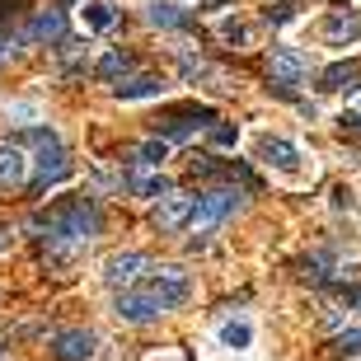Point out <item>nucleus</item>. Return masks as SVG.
I'll use <instances>...</instances> for the list:
<instances>
[{
  "label": "nucleus",
  "instance_id": "14",
  "mask_svg": "<svg viewBox=\"0 0 361 361\" xmlns=\"http://www.w3.org/2000/svg\"><path fill=\"white\" fill-rule=\"evenodd\" d=\"M361 80V61L352 56V61H334L329 71H319V90H357Z\"/></svg>",
  "mask_w": 361,
  "mask_h": 361
},
{
  "label": "nucleus",
  "instance_id": "10",
  "mask_svg": "<svg viewBox=\"0 0 361 361\" xmlns=\"http://www.w3.org/2000/svg\"><path fill=\"white\" fill-rule=\"evenodd\" d=\"M52 352H56V361H90L94 357V334H85V329H66V334L52 338Z\"/></svg>",
  "mask_w": 361,
  "mask_h": 361
},
{
  "label": "nucleus",
  "instance_id": "7",
  "mask_svg": "<svg viewBox=\"0 0 361 361\" xmlns=\"http://www.w3.org/2000/svg\"><path fill=\"white\" fill-rule=\"evenodd\" d=\"M127 192L132 197H150V202H160L164 192H169V183H164L160 174V164H146V160H127Z\"/></svg>",
  "mask_w": 361,
  "mask_h": 361
},
{
  "label": "nucleus",
  "instance_id": "22",
  "mask_svg": "<svg viewBox=\"0 0 361 361\" xmlns=\"http://www.w3.org/2000/svg\"><path fill=\"white\" fill-rule=\"evenodd\" d=\"M164 155H169V141H164V136H150V141L136 146V160H146V164H160Z\"/></svg>",
  "mask_w": 361,
  "mask_h": 361
},
{
  "label": "nucleus",
  "instance_id": "21",
  "mask_svg": "<svg viewBox=\"0 0 361 361\" xmlns=\"http://www.w3.org/2000/svg\"><path fill=\"white\" fill-rule=\"evenodd\" d=\"M0 118H5V122H19V127H28V122H38L42 113H38V104H5V108H0Z\"/></svg>",
  "mask_w": 361,
  "mask_h": 361
},
{
  "label": "nucleus",
  "instance_id": "12",
  "mask_svg": "<svg viewBox=\"0 0 361 361\" xmlns=\"http://www.w3.org/2000/svg\"><path fill=\"white\" fill-rule=\"evenodd\" d=\"M258 160L277 164V169H295L300 150H295V141H286V136H263V141H258Z\"/></svg>",
  "mask_w": 361,
  "mask_h": 361
},
{
  "label": "nucleus",
  "instance_id": "18",
  "mask_svg": "<svg viewBox=\"0 0 361 361\" xmlns=\"http://www.w3.org/2000/svg\"><path fill=\"white\" fill-rule=\"evenodd\" d=\"M80 24L90 28V33H104V28H113V24H118V10H113L108 0H85Z\"/></svg>",
  "mask_w": 361,
  "mask_h": 361
},
{
  "label": "nucleus",
  "instance_id": "23",
  "mask_svg": "<svg viewBox=\"0 0 361 361\" xmlns=\"http://www.w3.org/2000/svg\"><path fill=\"white\" fill-rule=\"evenodd\" d=\"M334 352H338V357H357V352H361V329L338 334V338H334Z\"/></svg>",
  "mask_w": 361,
  "mask_h": 361
},
{
  "label": "nucleus",
  "instance_id": "9",
  "mask_svg": "<svg viewBox=\"0 0 361 361\" xmlns=\"http://www.w3.org/2000/svg\"><path fill=\"white\" fill-rule=\"evenodd\" d=\"M268 71H272V80H277V85H300L310 75V61L295 52V47H272Z\"/></svg>",
  "mask_w": 361,
  "mask_h": 361
},
{
  "label": "nucleus",
  "instance_id": "15",
  "mask_svg": "<svg viewBox=\"0 0 361 361\" xmlns=\"http://www.w3.org/2000/svg\"><path fill=\"white\" fill-rule=\"evenodd\" d=\"M113 94H118L122 104H132V99H160L164 85H160V75H132V80L113 85Z\"/></svg>",
  "mask_w": 361,
  "mask_h": 361
},
{
  "label": "nucleus",
  "instance_id": "4",
  "mask_svg": "<svg viewBox=\"0 0 361 361\" xmlns=\"http://www.w3.org/2000/svg\"><path fill=\"white\" fill-rule=\"evenodd\" d=\"M146 291L155 295L164 310H178L188 295H192V281H188L183 268H155V272L146 277Z\"/></svg>",
  "mask_w": 361,
  "mask_h": 361
},
{
  "label": "nucleus",
  "instance_id": "28",
  "mask_svg": "<svg viewBox=\"0 0 361 361\" xmlns=\"http://www.w3.org/2000/svg\"><path fill=\"white\" fill-rule=\"evenodd\" d=\"M352 305H357V310H361V286H357V291H352Z\"/></svg>",
  "mask_w": 361,
  "mask_h": 361
},
{
  "label": "nucleus",
  "instance_id": "29",
  "mask_svg": "<svg viewBox=\"0 0 361 361\" xmlns=\"http://www.w3.org/2000/svg\"><path fill=\"white\" fill-rule=\"evenodd\" d=\"M0 249H5V230H0Z\"/></svg>",
  "mask_w": 361,
  "mask_h": 361
},
{
  "label": "nucleus",
  "instance_id": "5",
  "mask_svg": "<svg viewBox=\"0 0 361 361\" xmlns=\"http://www.w3.org/2000/svg\"><path fill=\"white\" fill-rule=\"evenodd\" d=\"M141 272H150L146 254H113V258H104V281L113 286V291H132L136 281H141Z\"/></svg>",
  "mask_w": 361,
  "mask_h": 361
},
{
  "label": "nucleus",
  "instance_id": "16",
  "mask_svg": "<svg viewBox=\"0 0 361 361\" xmlns=\"http://www.w3.org/2000/svg\"><path fill=\"white\" fill-rule=\"evenodd\" d=\"M146 19L155 28H188V24H192V14H188L183 5H169V0H150V5H146Z\"/></svg>",
  "mask_w": 361,
  "mask_h": 361
},
{
  "label": "nucleus",
  "instance_id": "27",
  "mask_svg": "<svg viewBox=\"0 0 361 361\" xmlns=\"http://www.w3.org/2000/svg\"><path fill=\"white\" fill-rule=\"evenodd\" d=\"M343 132H352V136H361V113H348V118H343Z\"/></svg>",
  "mask_w": 361,
  "mask_h": 361
},
{
  "label": "nucleus",
  "instance_id": "1",
  "mask_svg": "<svg viewBox=\"0 0 361 361\" xmlns=\"http://www.w3.org/2000/svg\"><path fill=\"white\" fill-rule=\"evenodd\" d=\"M99 202L94 197H61V202H52L47 212L33 221V226L47 235V244H52L61 258H71L75 249H85V244L99 235Z\"/></svg>",
  "mask_w": 361,
  "mask_h": 361
},
{
  "label": "nucleus",
  "instance_id": "6",
  "mask_svg": "<svg viewBox=\"0 0 361 361\" xmlns=\"http://www.w3.org/2000/svg\"><path fill=\"white\" fill-rule=\"evenodd\" d=\"M113 314H118V319H127V324H150V319H160V314H164V305L146 291V286H132V291L118 295Z\"/></svg>",
  "mask_w": 361,
  "mask_h": 361
},
{
  "label": "nucleus",
  "instance_id": "25",
  "mask_svg": "<svg viewBox=\"0 0 361 361\" xmlns=\"http://www.w3.org/2000/svg\"><path fill=\"white\" fill-rule=\"evenodd\" d=\"M207 136H212L216 146H235V136H240V132H235L230 122H212V127H207Z\"/></svg>",
  "mask_w": 361,
  "mask_h": 361
},
{
  "label": "nucleus",
  "instance_id": "3",
  "mask_svg": "<svg viewBox=\"0 0 361 361\" xmlns=\"http://www.w3.org/2000/svg\"><path fill=\"white\" fill-rule=\"evenodd\" d=\"M235 207H240V192H235V188H212V192H202V197H197V212H192V221H188V230L197 235V240H192V249H197V244L207 240V235H212V230L221 226Z\"/></svg>",
  "mask_w": 361,
  "mask_h": 361
},
{
  "label": "nucleus",
  "instance_id": "19",
  "mask_svg": "<svg viewBox=\"0 0 361 361\" xmlns=\"http://www.w3.org/2000/svg\"><path fill=\"white\" fill-rule=\"evenodd\" d=\"M132 66H136L132 52H122V47H118V52H108L104 61L94 66V75H99V80H113V85H118V80H127V71H132Z\"/></svg>",
  "mask_w": 361,
  "mask_h": 361
},
{
  "label": "nucleus",
  "instance_id": "2",
  "mask_svg": "<svg viewBox=\"0 0 361 361\" xmlns=\"http://www.w3.org/2000/svg\"><path fill=\"white\" fill-rule=\"evenodd\" d=\"M28 141L38 146V174H33V192H47L52 183H61V178L71 174V160L66 150H61V141H56V132H47V127H33L28 132Z\"/></svg>",
  "mask_w": 361,
  "mask_h": 361
},
{
  "label": "nucleus",
  "instance_id": "8",
  "mask_svg": "<svg viewBox=\"0 0 361 361\" xmlns=\"http://www.w3.org/2000/svg\"><path fill=\"white\" fill-rule=\"evenodd\" d=\"M197 212V197L192 192H164L155 202V230H183Z\"/></svg>",
  "mask_w": 361,
  "mask_h": 361
},
{
  "label": "nucleus",
  "instance_id": "20",
  "mask_svg": "<svg viewBox=\"0 0 361 361\" xmlns=\"http://www.w3.org/2000/svg\"><path fill=\"white\" fill-rule=\"evenodd\" d=\"M221 343L235 348V352H244L249 343H254V329H249V324H226V329H221Z\"/></svg>",
  "mask_w": 361,
  "mask_h": 361
},
{
  "label": "nucleus",
  "instance_id": "30",
  "mask_svg": "<svg viewBox=\"0 0 361 361\" xmlns=\"http://www.w3.org/2000/svg\"><path fill=\"white\" fill-rule=\"evenodd\" d=\"M0 361H5V348H0Z\"/></svg>",
  "mask_w": 361,
  "mask_h": 361
},
{
  "label": "nucleus",
  "instance_id": "13",
  "mask_svg": "<svg viewBox=\"0 0 361 361\" xmlns=\"http://www.w3.org/2000/svg\"><path fill=\"white\" fill-rule=\"evenodd\" d=\"M28 178V155L24 146H0V188H19Z\"/></svg>",
  "mask_w": 361,
  "mask_h": 361
},
{
  "label": "nucleus",
  "instance_id": "26",
  "mask_svg": "<svg viewBox=\"0 0 361 361\" xmlns=\"http://www.w3.org/2000/svg\"><path fill=\"white\" fill-rule=\"evenodd\" d=\"M268 19H272V24H291V19H295V5H291V0H277V5L268 10Z\"/></svg>",
  "mask_w": 361,
  "mask_h": 361
},
{
  "label": "nucleus",
  "instance_id": "11",
  "mask_svg": "<svg viewBox=\"0 0 361 361\" xmlns=\"http://www.w3.org/2000/svg\"><path fill=\"white\" fill-rule=\"evenodd\" d=\"M24 38L28 42H66V14L61 10H38Z\"/></svg>",
  "mask_w": 361,
  "mask_h": 361
},
{
  "label": "nucleus",
  "instance_id": "17",
  "mask_svg": "<svg viewBox=\"0 0 361 361\" xmlns=\"http://www.w3.org/2000/svg\"><path fill=\"white\" fill-rule=\"evenodd\" d=\"M324 38L338 42V47H343V42H357L361 38V19L357 14H329V19H324Z\"/></svg>",
  "mask_w": 361,
  "mask_h": 361
},
{
  "label": "nucleus",
  "instance_id": "24",
  "mask_svg": "<svg viewBox=\"0 0 361 361\" xmlns=\"http://www.w3.org/2000/svg\"><path fill=\"white\" fill-rule=\"evenodd\" d=\"M178 71H183L188 80H207V75H212V66H207L202 56H178Z\"/></svg>",
  "mask_w": 361,
  "mask_h": 361
}]
</instances>
